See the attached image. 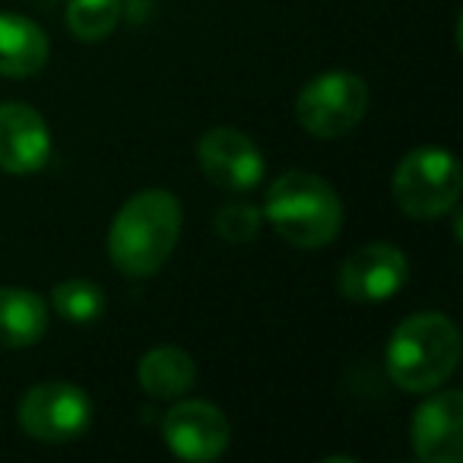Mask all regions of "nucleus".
<instances>
[{
    "label": "nucleus",
    "instance_id": "14",
    "mask_svg": "<svg viewBox=\"0 0 463 463\" xmlns=\"http://www.w3.org/2000/svg\"><path fill=\"white\" fill-rule=\"evenodd\" d=\"M137 378H140V387L149 393V397L178 400L181 393H187L194 387L197 368H194V359L184 353V349L156 346L140 359Z\"/></svg>",
    "mask_w": 463,
    "mask_h": 463
},
{
    "label": "nucleus",
    "instance_id": "13",
    "mask_svg": "<svg viewBox=\"0 0 463 463\" xmlns=\"http://www.w3.org/2000/svg\"><path fill=\"white\" fill-rule=\"evenodd\" d=\"M48 330V305L35 292L0 286V349L35 346Z\"/></svg>",
    "mask_w": 463,
    "mask_h": 463
},
{
    "label": "nucleus",
    "instance_id": "2",
    "mask_svg": "<svg viewBox=\"0 0 463 463\" xmlns=\"http://www.w3.org/2000/svg\"><path fill=\"white\" fill-rule=\"evenodd\" d=\"M460 362V334L438 311H422L400 324L384 349L391 381L406 393L438 391Z\"/></svg>",
    "mask_w": 463,
    "mask_h": 463
},
{
    "label": "nucleus",
    "instance_id": "15",
    "mask_svg": "<svg viewBox=\"0 0 463 463\" xmlns=\"http://www.w3.org/2000/svg\"><path fill=\"white\" fill-rule=\"evenodd\" d=\"M52 305L61 317L73 324H92L102 317L105 311V292L92 279H64L54 286Z\"/></svg>",
    "mask_w": 463,
    "mask_h": 463
},
{
    "label": "nucleus",
    "instance_id": "6",
    "mask_svg": "<svg viewBox=\"0 0 463 463\" xmlns=\"http://www.w3.org/2000/svg\"><path fill=\"white\" fill-rule=\"evenodd\" d=\"M92 422V403L77 384L45 381L26 391L20 403V425L29 438L45 444H67L86 435Z\"/></svg>",
    "mask_w": 463,
    "mask_h": 463
},
{
    "label": "nucleus",
    "instance_id": "3",
    "mask_svg": "<svg viewBox=\"0 0 463 463\" xmlns=\"http://www.w3.org/2000/svg\"><path fill=\"white\" fill-rule=\"evenodd\" d=\"M264 216L279 239L296 248H324L343 225V203L324 178L311 172H286L270 184Z\"/></svg>",
    "mask_w": 463,
    "mask_h": 463
},
{
    "label": "nucleus",
    "instance_id": "10",
    "mask_svg": "<svg viewBox=\"0 0 463 463\" xmlns=\"http://www.w3.org/2000/svg\"><path fill=\"white\" fill-rule=\"evenodd\" d=\"M412 450L422 463H460L463 457V397L441 391L416 410L410 422Z\"/></svg>",
    "mask_w": 463,
    "mask_h": 463
},
{
    "label": "nucleus",
    "instance_id": "1",
    "mask_svg": "<svg viewBox=\"0 0 463 463\" xmlns=\"http://www.w3.org/2000/svg\"><path fill=\"white\" fill-rule=\"evenodd\" d=\"M181 235V203L168 191H143L118 210L109 229V254L130 279L153 277L172 258Z\"/></svg>",
    "mask_w": 463,
    "mask_h": 463
},
{
    "label": "nucleus",
    "instance_id": "9",
    "mask_svg": "<svg viewBox=\"0 0 463 463\" xmlns=\"http://www.w3.org/2000/svg\"><path fill=\"white\" fill-rule=\"evenodd\" d=\"M197 159L203 175L222 191H254L264 181V153L241 130L213 128L200 137Z\"/></svg>",
    "mask_w": 463,
    "mask_h": 463
},
{
    "label": "nucleus",
    "instance_id": "4",
    "mask_svg": "<svg viewBox=\"0 0 463 463\" xmlns=\"http://www.w3.org/2000/svg\"><path fill=\"white\" fill-rule=\"evenodd\" d=\"M460 197V162L438 146L412 149L393 172V200L412 219H438Z\"/></svg>",
    "mask_w": 463,
    "mask_h": 463
},
{
    "label": "nucleus",
    "instance_id": "11",
    "mask_svg": "<svg viewBox=\"0 0 463 463\" xmlns=\"http://www.w3.org/2000/svg\"><path fill=\"white\" fill-rule=\"evenodd\" d=\"M52 159V134L33 105L0 102V168L10 175H33Z\"/></svg>",
    "mask_w": 463,
    "mask_h": 463
},
{
    "label": "nucleus",
    "instance_id": "5",
    "mask_svg": "<svg viewBox=\"0 0 463 463\" xmlns=\"http://www.w3.org/2000/svg\"><path fill=\"white\" fill-rule=\"evenodd\" d=\"M368 111V86L349 71L315 77L296 99V115L308 134L334 140L355 128Z\"/></svg>",
    "mask_w": 463,
    "mask_h": 463
},
{
    "label": "nucleus",
    "instance_id": "7",
    "mask_svg": "<svg viewBox=\"0 0 463 463\" xmlns=\"http://www.w3.org/2000/svg\"><path fill=\"white\" fill-rule=\"evenodd\" d=\"M162 438L178 460L210 463L225 454L232 441V429L219 406L206 403V400H184L165 412Z\"/></svg>",
    "mask_w": 463,
    "mask_h": 463
},
{
    "label": "nucleus",
    "instance_id": "8",
    "mask_svg": "<svg viewBox=\"0 0 463 463\" xmlns=\"http://www.w3.org/2000/svg\"><path fill=\"white\" fill-rule=\"evenodd\" d=\"M410 279V260L397 245L387 241H374L359 251H353L343 260L340 273H336V289L349 298V302H384V298L397 296Z\"/></svg>",
    "mask_w": 463,
    "mask_h": 463
},
{
    "label": "nucleus",
    "instance_id": "17",
    "mask_svg": "<svg viewBox=\"0 0 463 463\" xmlns=\"http://www.w3.org/2000/svg\"><path fill=\"white\" fill-rule=\"evenodd\" d=\"M260 222H264V213L251 203H225L219 206L216 219H213L219 239L235 241V245H245V241L258 239Z\"/></svg>",
    "mask_w": 463,
    "mask_h": 463
},
{
    "label": "nucleus",
    "instance_id": "12",
    "mask_svg": "<svg viewBox=\"0 0 463 463\" xmlns=\"http://www.w3.org/2000/svg\"><path fill=\"white\" fill-rule=\"evenodd\" d=\"M52 42L45 29L20 14H0V77H33L48 64Z\"/></svg>",
    "mask_w": 463,
    "mask_h": 463
},
{
    "label": "nucleus",
    "instance_id": "16",
    "mask_svg": "<svg viewBox=\"0 0 463 463\" xmlns=\"http://www.w3.org/2000/svg\"><path fill=\"white\" fill-rule=\"evenodd\" d=\"M121 20V0H71L67 4V26L77 39L99 42L109 39Z\"/></svg>",
    "mask_w": 463,
    "mask_h": 463
}]
</instances>
